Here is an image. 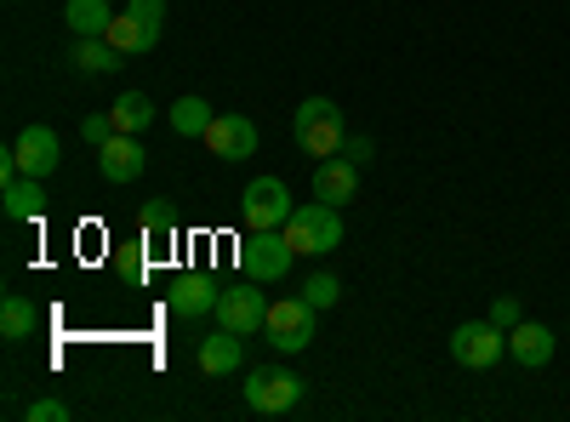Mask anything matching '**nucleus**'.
<instances>
[{"label":"nucleus","instance_id":"obj_1","mask_svg":"<svg viewBox=\"0 0 570 422\" xmlns=\"http://www.w3.org/2000/svg\"><path fill=\"white\" fill-rule=\"evenodd\" d=\"M292 137H297L303 155L331 160V155H343V144H348V120H343V109L331 98H303L297 115H292Z\"/></svg>","mask_w":570,"mask_h":422},{"label":"nucleus","instance_id":"obj_2","mask_svg":"<svg viewBox=\"0 0 570 422\" xmlns=\"http://www.w3.org/2000/svg\"><path fill=\"white\" fill-rule=\"evenodd\" d=\"M285 241H292L297 257H325L343 246V212L325 206V200H308L297 206L292 217H285Z\"/></svg>","mask_w":570,"mask_h":422},{"label":"nucleus","instance_id":"obj_3","mask_svg":"<svg viewBox=\"0 0 570 422\" xmlns=\"http://www.w3.org/2000/svg\"><path fill=\"white\" fill-rule=\"evenodd\" d=\"M297 263L292 241H285V228H246L240 241V268L246 279H257V286H274V279H285Z\"/></svg>","mask_w":570,"mask_h":422},{"label":"nucleus","instance_id":"obj_4","mask_svg":"<svg viewBox=\"0 0 570 422\" xmlns=\"http://www.w3.org/2000/svg\"><path fill=\"white\" fill-rule=\"evenodd\" d=\"M308 394V383L297 377V371H285V365H257L252 377H246V405L263 411V416H285V411H297Z\"/></svg>","mask_w":570,"mask_h":422},{"label":"nucleus","instance_id":"obj_5","mask_svg":"<svg viewBox=\"0 0 570 422\" xmlns=\"http://www.w3.org/2000/svg\"><path fill=\"white\" fill-rule=\"evenodd\" d=\"M314 303L308 297H279L268 303V320H263V337L279 349V354H303L314 343Z\"/></svg>","mask_w":570,"mask_h":422},{"label":"nucleus","instance_id":"obj_6","mask_svg":"<svg viewBox=\"0 0 570 422\" xmlns=\"http://www.w3.org/2000/svg\"><path fill=\"white\" fill-rule=\"evenodd\" d=\"M502 354H508V332L497 320H468L451 332V360L468 365V371H491Z\"/></svg>","mask_w":570,"mask_h":422},{"label":"nucleus","instance_id":"obj_7","mask_svg":"<svg viewBox=\"0 0 570 422\" xmlns=\"http://www.w3.org/2000/svg\"><path fill=\"white\" fill-rule=\"evenodd\" d=\"M292 189H285L279 177H252L246 195H240V217L246 228H285V217H292Z\"/></svg>","mask_w":570,"mask_h":422},{"label":"nucleus","instance_id":"obj_8","mask_svg":"<svg viewBox=\"0 0 570 422\" xmlns=\"http://www.w3.org/2000/svg\"><path fill=\"white\" fill-rule=\"evenodd\" d=\"M263 320H268V303L257 292V279H246V286H223V297H217V325H223V332L257 337Z\"/></svg>","mask_w":570,"mask_h":422},{"label":"nucleus","instance_id":"obj_9","mask_svg":"<svg viewBox=\"0 0 570 422\" xmlns=\"http://www.w3.org/2000/svg\"><path fill=\"white\" fill-rule=\"evenodd\" d=\"M12 149H18V160H23V177H52V171L63 166L58 131H52V126H40V120L18 131V144H12Z\"/></svg>","mask_w":570,"mask_h":422},{"label":"nucleus","instance_id":"obj_10","mask_svg":"<svg viewBox=\"0 0 570 422\" xmlns=\"http://www.w3.org/2000/svg\"><path fill=\"white\" fill-rule=\"evenodd\" d=\"M217 297H223V286H217L212 274H177L171 292H166V303H171L177 320H206V314H217Z\"/></svg>","mask_w":570,"mask_h":422},{"label":"nucleus","instance_id":"obj_11","mask_svg":"<svg viewBox=\"0 0 570 422\" xmlns=\"http://www.w3.org/2000/svg\"><path fill=\"white\" fill-rule=\"evenodd\" d=\"M314 200H325V206H354L360 200V166L354 160H343V155H331V160H320L314 166Z\"/></svg>","mask_w":570,"mask_h":422},{"label":"nucleus","instance_id":"obj_12","mask_svg":"<svg viewBox=\"0 0 570 422\" xmlns=\"http://www.w3.org/2000/svg\"><path fill=\"white\" fill-rule=\"evenodd\" d=\"M206 149L217 160H246V155H257V126L246 115H217L206 126Z\"/></svg>","mask_w":570,"mask_h":422},{"label":"nucleus","instance_id":"obj_13","mask_svg":"<svg viewBox=\"0 0 570 422\" xmlns=\"http://www.w3.org/2000/svg\"><path fill=\"white\" fill-rule=\"evenodd\" d=\"M142 166H149V149H142L131 131H115L109 144L98 149V171H104L109 183H137Z\"/></svg>","mask_w":570,"mask_h":422},{"label":"nucleus","instance_id":"obj_14","mask_svg":"<svg viewBox=\"0 0 570 422\" xmlns=\"http://www.w3.org/2000/svg\"><path fill=\"white\" fill-rule=\"evenodd\" d=\"M508 354L525 365V371H537V365L553 360V332H548V325H537V320H519L513 332H508Z\"/></svg>","mask_w":570,"mask_h":422},{"label":"nucleus","instance_id":"obj_15","mask_svg":"<svg viewBox=\"0 0 570 422\" xmlns=\"http://www.w3.org/2000/svg\"><path fill=\"white\" fill-rule=\"evenodd\" d=\"M109 46H115L120 58H137V52H155L160 35L142 23L137 12H115V23H109Z\"/></svg>","mask_w":570,"mask_h":422},{"label":"nucleus","instance_id":"obj_16","mask_svg":"<svg viewBox=\"0 0 570 422\" xmlns=\"http://www.w3.org/2000/svg\"><path fill=\"white\" fill-rule=\"evenodd\" d=\"M240 343L246 337H234V332H223V325H217V337L200 343V371H206V377H228V371H240V360H246Z\"/></svg>","mask_w":570,"mask_h":422},{"label":"nucleus","instance_id":"obj_17","mask_svg":"<svg viewBox=\"0 0 570 422\" xmlns=\"http://www.w3.org/2000/svg\"><path fill=\"white\" fill-rule=\"evenodd\" d=\"M69 63H75V69H86V75H109V69H120L126 58L109 46V35H75Z\"/></svg>","mask_w":570,"mask_h":422},{"label":"nucleus","instance_id":"obj_18","mask_svg":"<svg viewBox=\"0 0 570 422\" xmlns=\"http://www.w3.org/2000/svg\"><path fill=\"white\" fill-rule=\"evenodd\" d=\"M40 183H46V177H18V183H7V189H0L12 223H29V217L46 212V189H40Z\"/></svg>","mask_w":570,"mask_h":422},{"label":"nucleus","instance_id":"obj_19","mask_svg":"<svg viewBox=\"0 0 570 422\" xmlns=\"http://www.w3.org/2000/svg\"><path fill=\"white\" fill-rule=\"evenodd\" d=\"M109 115H115V131H149L155 126V104L142 98V91H120V98L109 104Z\"/></svg>","mask_w":570,"mask_h":422},{"label":"nucleus","instance_id":"obj_20","mask_svg":"<svg viewBox=\"0 0 570 422\" xmlns=\"http://www.w3.org/2000/svg\"><path fill=\"white\" fill-rule=\"evenodd\" d=\"M63 18H69V29H75V35H109L115 7H109V0H69Z\"/></svg>","mask_w":570,"mask_h":422},{"label":"nucleus","instance_id":"obj_21","mask_svg":"<svg viewBox=\"0 0 570 422\" xmlns=\"http://www.w3.org/2000/svg\"><path fill=\"white\" fill-rule=\"evenodd\" d=\"M35 320H40V314H35V303L12 292L7 303H0V337H7V343H23V337H35Z\"/></svg>","mask_w":570,"mask_h":422},{"label":"nucleus","instance_id":"obj_22","mask_svg":"<svg viewBox=\"0 0 570 422\" xmlns=\"http://www.w3.org/2000/svg\"><path fill=\"white\" fill-rule=\"evenodd\" d=\"M217 120V109L206 98H177L171 104V131L177 137H206V126Z\"/></svg>","mask_w":570,"mask_h":422},{"label":"nucleus","instance_id":"obj_23","mask_svg":"<svg viewBox=\"0 0 570 422\" xmlns=\"http://www.w3.org/2000/svg\"><path fill=\"white\" fill-rule=\"evenodd\" d=\"M303 297H308L314 308H331V303H337V297H343V279L320 268V274H308V286H303Z\"/></svg>","mask_w":570,"mask_h":422},{"label":"nucleus","instance_id":"obj_24","mask_svg":"<svg viewBox=\"0 0 570 422\" xmlns=\"http://www.w3.org/2000/svg\"><path fill=\"white\" fill-rule=\"evenodd\" d=\"M23 416H29V422H69L75 411H69L63 400H52V394H40V400H29V405H23Z\"/></svg>","mask_w":570,"mask_h":422},{"label":"nucleus","instance_id":"obj_25","mask_svg":"<svg viewBox=\"0 0 570 422\" xmlns=\"http://www.w3.org/2000/svg\"><path fill=\"white\" fill-rule=\"evenodd\" d=\"M80 137H86L91 149H104L109 137H115V115H86V120H80Z\"/></svg>","mask_w":570,"mask_h":422},{"label":"nucleus","instance_id":"obj_26","mask_svg":"<svg viewBox=\"0 0 570 422\" xmlns=\"http://www.w3.org/2000/svg\"><path fill=\"white\" fill-rule=\"evenodd\" d=\"M142 234H177L171 206H142Z\"/></svg>","mask_w":570,"mask_h":422},{"label":"nucleus","instance_id":"obj_27","mask_svg":"<svg viewBox=\"0 0 570 422\" xmlns=\"http://www.w3.org/2000/svg\"><path fill=\"white\" fill-rule=\"evenodd\" d=\"M126 12H137L142 23L160 35V23H166V0H126Z\"/></svg>","mask_w":570,"mask_h":422},{"label":"nucleus","instance_id":"obj_28","mask_svg":"<svg viewBox=\"0 0 570 422\" xmlns=\"http://www.w3.org/2000/svg\"><path fill=\"white\" fill-rule=\"evenodd\" d=\"M491 320L502 325V332H513V325L525 320V308H519V297H497V303H491Z\"/></svg>","mask_w":570,"mask_h":422},{"label":"nucleus","instance_id":"obj_29","mask_svg":"<svg viewBox=\"0 0 570 422\" xmlns=\"http://www.w3.org/2000/svg\"><path fill=\"white\" fill-rule=\"evenodd\" d=\"M376 155V144H371V137L365 131H348V144H343V160H354V166H365Z\"/></svg>","mask_w":570,"mask_h":422}]
</instances>
